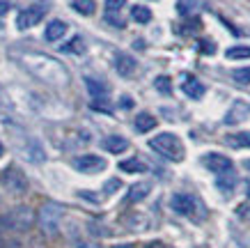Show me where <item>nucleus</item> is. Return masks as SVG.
Returning <instances> with one entry per match:
<instances>
[{"label":"nucleus","mask_w":250,"mask_h":248,"mask_svg":"<svg viewBox=\"0 0 250 248\" xmlns=\"http://www.w3.org/2000/svg\"><path fill=\"white\" fill-rule=\"evenodd\" d=\"M170 207H172V211H177V214H182V216H193L197 209V203L193 196H186V193H174L172 198H170Z\"/></svg>","instance_id":"7"},{"label":"nucleus","mask_w":250,"mask_h":248,"mask_svg":"<svg viewBox=\"0 0 250 248\" xmlns=\"http://www.w3.org/2000/svg\"><path fill=\"white\" fill-rule=\"evenodd\" d=\"M74 168L78 173H85V175H94V173H101L106 170V161L97 154H83V157H76L74 158Z\"/></svg>","instance_id":"5"},{"label":"nucleus","mask_w":250,"mask_h":248,"mask_svg":"<svg viewBox=\"0 0 250 248\" xmlns=\"http://www.w3.org/2000/svg\"><path fill=\"white\" fill-rule=\"evenodd\" d=\"M2 154H5V145L0 143V158H2Z\"/></svg>","instance_id":"39"},{"label":"nucleus","mask_w":250,"mask_h":248,"mask_svg":"<svg viewBox=\"0 0 250 248\" xmlns=\"http://www.w3.org/2000/svg\"><path fill=\"white\" fill-rule=\"evenodd\" d=\"M197 48H200V53H205V55H213L216 53V44H213L211 39H200Z\"/></svg>","instance_id":"29"},{"label":"nucleus","mask_w":250,"mask_h":248,"mask_svg":"<svg viewBox=\"0 0 250 248\" xmlns=\"http://www.w3.org/2000/svg\"><path fill=\"white\" fill-rule=\"evenodd\" d=\"M67 32V23L64 21H51L46 25V32H44V39L46 42H58V39L64 37Z\"/></svg>","instance_id":"16"},{"label":"nucleus","mask_w":250,"mask_h":248,"mask_svg":"<svg viewBox=\"0 0 250 248\" xmlns=\"http://www.w3.org/2000/svg\"><path fill=\"white\" fill-rule=\"evenodd\" d=\"M149 147H152L156 154H161L163 158H167V161H182L184 154H186V152H184V143L174 134L154 135L152 140H149Z\"/></svg>","instance_id":"2"},{"label":"nucleus","mask_w":250,"mask_h":248,"mask_svg":"<svg viewBox=\"0 0 250 248\" xmlns=\"http://www.w3.org/2000/svg\"><path fill=\"white\" fill-rule=\"evenodd\" d=\"M9 12V2L7 0H0V16H5Z\"/></svg>","instance_id":"36"},{"label":"nucleus","mask_w":250,"mask_h":248,"mask_svg":"<svg viewBox=\"0 0 250 248\" xmlns=\"http://www.w3.org/2000/svg\"><path fill=\"white\" fill-rule=\"evenodd\" d=\"M246 117H250V106L239 99V101H234V104L229 106V113H228V117H225V122H228V124H239V122H243Z\"/></svg>","instance_id":"12"},{"label":"nucleus","mask_w":250,"mask_h":248,"mask_svg":"<svg viewBox=\"0 0 250 248\" xmlns=\"http://www.w3.org/2000/svg\"><path fill=\"white\" fill-rule=\"evenodd\" d=\"M124 5H126V0H106V12L108 14H117Z\"/></svg>","instance_id":"30"},{"label":"nucleus","mask_w":250,"mask_h":248,"mask_svg":"<svg viewBox=\"0 0 250 248\" xmlns=\"http://www.w3.org/2000/svg\"><path fill=\"white\" fill-rule=\"evenodd\" d=\"M62 216H64V209H62L60 204L46 203L44 207L39 209V225H42V230H44L46 234H55L60 230Z\"/></svg>","instance_id":"3"},{"label":"nucleus","mask_w":250,"mask_h":248,"mask_svg":"<svg viewBox=\"0 0 250 248\" xmlns=\"http://www.w3.org/2000/svg\"><path fill=\"white\" fill-rule=\"evenodd\" d=\"M236 216L241 218L243 223H250V204H241V207H236Z\"/></svg>","instance_id":"31"},{"label":"nucleus","mask_w":250,"mask_h":248,"mask_svg":"<svg viewBox=\"0 0 250 248\" xmlns=\"http://www.w3.org/2000/svg\"><path fill=\"white\" fill-rule=\"evenodd\" d=\"M101 145H104V150L110 152V154H122V152L129 150V140L122 138V135H108Z\"/></svg>","instance_id":"14"},{"label":"nucleus","mask_w":250,"mask_h":248,"mask_svg":"<svg viewBox=\"0 0 250 248\" xmlns=\"http://www.w3.org/2000/svg\"><path fill=\"white\" fill-rule=\"evenodd\" d=\"M202 163L216 175H225L232 170V161H229L225 154H218V152H211V154H205L202 157Z\"/></svg>","instance_id":"8"},{"label":"nucleus","mask_w":250,"mask_h":248,"mask_svg":"<svg viewBox=\"0 0 250 248\" xmlns=\"http://www.w3.org/2000/svg\"><path fill=\"white\" fill-rule=\"evenodd\" d=\"M23 157L28 158L30 163H44V161H46V152H44V147H42L37 140H28L25 150H23Z\"/></svg>","instance_id":"13"},{"label":"nucleus","mask_w":250,"mask_h":248,"mask_svg":"<svg viewBox=\"0 0 250 248\" xmlns=\"http://www.w3.org/2000/svg\"><path fill=\"white\" fill-rule=\"evenodd\" d=\"M232 78H234L236 83H241V85H248L250 83V67L234 69V71H232Z\"/></svg>","instance_id":"28"},{"label":"nucleus","mask_w":250,"mask_h":248,"mask_svg":"<svg viewBox=\"0 0 250 248\" xmlns=\"http://www.w3.org/2000/svg\"><path fill=\"white\" fill-rule=\"evenodd\" d=\"M149 193H152V184H149V181H140V184H133V186L129 188L126 200H129V203H140V200H145Z\"/></svg>","instance_id":"15"},{"label":"nucleus","mask_w":250,"mask_h":248,"mask_svg":"<svg viewBox=\"0 0 250 248\" xmlns=\"http://www.w3.org/2000/svg\"><path fill=\"white\" fill-rule=\"evenodd\" d=\"M71 7L76 9L78 14H85V16H90V14H94V9H97V2L94 0H76Z\"/></svg>","instance_id":"25"},{"label":"nucleus","mask_w":250,"mask_h":248,"mask_svg":"<svg viewBox=\"0 0 250 248\" xmlns=\"http://www.w3.org/2000/svg\"><path fill=\"white\" fill-rule=\"evenodd\" d=\"M182 90H184V94H186V97H190V99H202V97H205V92H207V88L197 81L195 76H184Z\"/></svg>","instance_id":"11"},{"label":"nucleus","mask_w":250,"mask_h":248,"mask_svg":"<svg viewBox=\"0 0 250 248\" xmlns=\"http://www.w3.org/2000/svg\"><path fill=\"white\" fill-rule=\"evenodd\" d=\"M85 85H87V92H90L94 99H106L108 97V88H106V83H101V81H94V78H85Z\"/></svg>","instance_id":"17"},{"label":"nucleus","mask_w":250,"mask_h":248,"mask_svg":"<svg viewBox=\"0 0 250 248\" xmlns=\"http://www.w3.org/2000/svg\"><path fill=\"white\" fill-rule=\"evenodd\" d=\"M120 170L122 173H145L147 165L140 158H126V161H120Z\"/></svg>","instance_id":"20"},{"label":"nucleus","mask_w":250,"mask_h":248,"mask_svg":"<svg viewBox=\"0 0 250 248\" xmlns=\"http://www.w3.org/2000/svg\"><path fill=\"white\" fill-rule=\"evenodd\" d=\"M21 62L23 67L32 76H37L42 83H48L53 88H67L69 85L67 67L55 58H48V55H42V53H28V55H21Z\"/></svg>","instance_id":"1"},{"label":"nucleus","mask_w":250,"mask_h":248,"mask_svg":"<svg viewBox=\"0 0 250 248\" xmlns=\"http://www.w3.org/2000/svg\"><path fill=\"white\" fill-rule=\"evenodd\" d=\"M246 196L250 198V181H248V186H246Z\"/></svg>","instance_id":"40"},{"label":"nucleus","mask_w":250,"mask_h":248,"mask_svg":"<svg viewBox=\"0 0 250 248\" xmlns=\"http://www.w3.org/2000/svg\"><path fill=\"white\" fill-rule=\"evenodd\" d=\"M78 196L83 198V200H87V203H94V204L101 203V198H99L97 193H92V191H78Z\"/></svg>","instance_id":"33"},{"label":"nucleus","mask_w":250,"mask_h":248,"mask_svg":"<svg viewBox=\"0 0 250 248\" xmlns=\"http://www.w3.org/2000/svg\"><path fill=\"white\" fill-rule=\"evenodd\" d=\"M76 248H101L97 244V241H83V239H78L76 241Z\"/></svg>","instance_id":"34"},{"label":"nucleus","mask_w":250,"mask_h":248,"mask_svg":"<svg viewBox=\"0 0 250 248\" xmlns=\"http://www.w3.org/2000/svg\"><path fill=\"white\" fill-rule=\"evenodd\" d=\"M234 184H236V175L229 170L225 175H218V180H216V186L223 191V193H232L234 191Z\"/></svg>","instance_id":"19"},{"label":"nucleus","mask_w":250,"mask_h":248,"mask_svg":"<svg viewBox=\"0 0 250 248\" xmlns=\"http://www.w3.org/2000/svg\"><path fill=\"white\" fill-rule=\"evenodd\" d=\"M44 7H39V5H32V7L23 9L21 14L16 16V28L19 30H28V28H32V25H37L42 19H44Z\"/></svg>","instance_id":"6"},{"label":"nucleus","mask_w":250,"mask_h":248,"mask_svg":"<svg viewBox=\"0 0 250 248\" xmlns=\"http://www.w3.org/2000/svg\"><path fill=\"white\" fill-rule=\"evenodd\" d=\"M115 69H117L120 76L129 78V76L136 74L138 62H136V58H131L129 53H117V58H115Z\"/></svg>","instance_id":"10"},{"label":"nucleus","mask_w":250,"mask_h":248,"mask_svg":"<svg viewBox=\"0 0 250 248\" xmlns=\"http://www.w3.org/2000/svg\"><path fill=\"white\" fill-rule=\"evenodd\" d=\"M225 143L232 145V147H250V134L241 131V134H229L225 138Z\"/></svg>","instance_id":"23"},{"label":"nucleus","mask_w":250,"mask_h":248,"mask_svg":"<svg viewBox=\"0 0 250 248\" xmlns=\"http://www.w3.org/2000/svg\"><path fill=\"white\" fill-rule=\"evenodd\" d=\"M2 184L12 193H25L28 191V180H25L21 168H16V165H9L7 170L2 173Z\"/></svg>","instance_id":"4"},{"label":"nucleus","mask_w":250,"mask_h":248,"mask_svg":"<svg viewBox=\"0 0 250 248\" xmlns=\"http://www.w3.org/2000/svg\"><path fill=\"white\" fill-rule=\"evenodd\" d=\"M131 19L138 23H149L152 21V12L143 5H136V7H131Z\"/></svg>","instance_id":"24"},{"label":"nucleus","mask_w":250,"mask_h":248,"mask_svg":"<svg viewBox=\"0 0 250 248\" xmlns=\"http://www.w3.org/2000/svg\"><path fill=\"white\" fill-rule=\"evenodd\" d=\"M136 131L138 134H147V131H152L154 127H156V117L154 115H149V113H140L136 117Z\"/></svg>","instance_id":"18"},{"label":"nucleus","mask_w":250,"mask_h":248,"mask_svg":"<svg viewBox=\"0 0 250 248\" xmlns=\"http://www.w3.org/2000/svg\"><path fill=\"white\" fill-rule=\"evenodd\" d=\"M120 106H122V108H124V111H129V108H133V99H131V97H126V94H124V97L120 99Z\"/></svg>","instance_id":"35"},{"label":"nucleus","mask_w":250,"mask_h":248,"mask_svg":"<svg viewBox=\"0 0 250 248\" xmlns=\"http://www.w3.org/2000/svg\"><path fill=\"white\" fill-rule=\"evenodd\" d=\"M147 248H167V246L163 244V241H152V244H149Z\"/></svg>","instance_id":"37"},{"label":"nucleus","mask_w":250,"mask_h":248,"mask_svg":"<svg viewBox=\"0 0 250 248\" xmlns=\"http://www.w3.org/2000/svg\"><path fill=\"white\" fill-rule=\"evenodd\" d=\"M113 248H133L131 244H120V246H113Z\"/></svg>","instance_id":"38"},{"label":"nucleus","mask_w":250,"mask_h":248,"mask_svg":"<svg viewBox=\"0 0 250 248\" xmlns=\"http://www.w3.org/2000/svg\"><path fill=\"white\" fill-rule=\"evenodd\" d=\"M197 9V0H177V12L182 16H190Z\"/></svg>","instance_id":"26"},{"label":"nucleus","mask_w":250,"mask_h":248,"mask_svg":"<svg viewBox=\"0 0 250 248\" xmlns=\"http://www.w3.org/2000/svg\"><path fill=\"white\" fill-rule=\"evenodd\" d=\"M154 88H156L161 94H170V92H172V81H170L167 76H156V81H154Z\"/></svg>","instance_id":"27"},{"label":"nucleus","mask_w":250,"mask_h":248,"mask_svg":"<svg viewBox=\"0 0 250 248\" xmlns=\"http://www.w3.org/2000/svg\"><path fill=\"white\" fill-rule=\"evenodd\" d=\"M5 221H7V225L12 227V230H28V227H30V221H32L30 209L19 207V209H14L12 214H7Z\"/></svg>","instance_id":"9"},{"label":"nucleus","mask_w":250,"mask_h":248,"mask_svg":"<svg viewBox=\"0 0 250 248\" xmlns=\"http://www.w3.org/2000/svg\"><path fill=\"white\" fill-rule=\"evenodd\" d=\"M60 51H62V53H71V55H83V53H85V42H83V37L69 39V42L62 46Z\"/></svg>","instance_id":"21"},{"label":"nucleus","mask_w":250,"mask_h":248,"mask_svg":"<svg viewBox=\"0 0 250 248\" xmlns=\"http://www.w3.org/2000/svg\"><path fill=\"white\" fill-rule=\"evenodd\" d=\"M120 186H122L120 180H108L106 186H104V193H106V196H110V193H115V191H120Z\"/></svg>","instance_id":"32"},{"label":"nucleus","mask_w":250,"mask_h":248,"mask_svg":"<svg viewBox=\"0 0 250 248\" xmlns=\"http://www.w3.org/2000/svg\"><path fill=\"white\" fill-rule=\"evenodd\" d=\"M246 168H248V170H250V158H248V161H246Z\"/></svg>","instance_id":"41"},{"label":"nucleus","mask_w":250,"mask_h":248,"mask_svg":"<svg viewBox=\"0 0 250 248\" xmlns=\"http://www.w3.org/2000/svg\"><path fill=\"white\" fill-rule=\"evenodd\" d=\"M228 60H248L250 58V46H232L225 51Z\"/></svg>","instance_id":"22"}]
</instances>
